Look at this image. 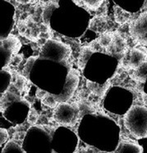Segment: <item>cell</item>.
I'll return each mask as SVG.
<instances>
[{"instance_id": "1", "label": "cell", "mask_w": 147, "mask_h": 153, "mask_svg": "<svg viewBox=\"0 0 147 153\" xmlns=\"http://www.w3.org/2000/svg\"><path fill=\"white\" fill-rule=\"evenodd\" d=\"M124 124L137 138L147 137V107L133 105L124 115Z\"/></svg>"}, {"instance_id": "2", "label": "cell", "mask_w": 147, "mask_h": 153, "mask_svg": "<svg viewBox=\"0 0 147 153\" xmlns=\"http://www.w3.org/2000/svg\"><path fill=\"white\" fill-rule=\"evenodd\" d=\"M79 110L77 104L60 102L55 108L54 113V120L60 124L72 125L77 122Z\"/></svg>"}, {"instance_id": "3", "label": "cell", "mask_w": 147, "mask_h": 153, "mask_svg": "<svg viewBox=\"0 0 147 153\" xmlns=\"http://www.w3.org/2000/svg\"><path fill=\"white\" fill-rule=\"evenodd\" d=\"M129 32L136 43L147 46V11L129 24Z\"/></svg>"}, {"instance_id": "4", "label": "cell", "mask_w": 147, "mask_h": 153, "mask_svg": "<svg viewBox=\"0 0 147 153\" xmlns=\"http://www.w3.org/2000/svg\"><path fill=\"white\" fill-rule=\"evenodd\" d=\"M147 49L146 48H136L134 47L130 50H127L123 56L121 64L122 66L129 69L137 70L146 62Z\"/></svg>"}, {"instance_id": "5", "label": "cell", "mask_w": 147, "mask_h": 153, "mask_svg": "<svg viewBox=\"0 0 147 153\" xmlns=\"http://www.w3.org/2000/svg\"><path fill=\"white\" fill-rule=\"evenodd\" d=\"M69 48L65 44L56 40H49L44 44L40 57L61 62L67 56Z\"/></svg>"}, {"instance_id": "6", "label": "cell", "mask_w": 147, "mask_h": 153, "mask_svg": "<svg viewBox=\"0 0 147 153\" xmlns=\"http://www.w3.org/2000/svg\"><path fill=\"white\" fill-rule=\"evenodd\" d=\"M78 82H79V77L77 75V72L76 70L72 69L67 75V82L65 84L63 93L58 97V100L59 103L66 102V100L70 99L78 86Z\"/></svg>"}, {"instance_id": "7", "label": "cell", "mask_w": 147, "mask_h": 153, "mask_svg": "<svg viewBox=\"0 0 147 153\" xmlns=\"http://www.w3.org/2000/svg\"><path fill=\"white\" fill-rule=\"evenodd\" d=\"M21 47V44L19 39L13 35H10L4 40L3 39L1 40V49L7 51L11 55L12 54L15 55L19 51Z\"/></svg>"}, {"instance_id": "8", "label": "cell", "mask_w": 147, "mask_h": 153, "mask_svg": "<svg viewBox=\"0 0 147 153\" xmlns=\"http://www.w3.org/2000/svg\"><path fill=\"white\" fill-rule=\"evenodd\" d=\"M112 50L114 53L117 55H123L126 53L127 50V40H125L121 34L115 32L113 44H112Z\"/></svg>"}, {"instance_id": "9", "label": "cell", "mask_w": 147, "mask_h": 153, "mask_svg": "<svg viewBox=\"0 0 147 153\" xmlns=\"http://www.w3.org/2000/svg\"><path fill=\"white\" fill-rule=\"evenodd\" d=\"M116 153H142V148L131 140H123L117 146Z\"/></svg>"}, {"instance_id": "10", "label": "cell", "mask_w": 147, "mask_h": 153, "mask_svg": "<svg viewBox=\"0 0 147 153\" xmlns=\"http://www.w3.org/2000/svg\"><path fill=\"white\" fill-rule=\"evenodd\" d=\"M106 18L103 16H95L90 22L89 27L90 30L95 31L97 33L104 34L107 32V23Z\"/></svg>"}, {"instance_id": "11", "label": "cell", "mask_w": 147, "mask_h": 153, "mask_svg": "<svg viewBox=\"0 0 147 153\" xmlns=\"http://www.w3.org/2000/svg\"><path fill=\"white\" fill-rule=\"evenodd\" d=\"M110 87V82L107 81L104 84H99L97 82L86 81V87L90 92L98 97H103Z\"/></svg>"}, {"instance_id": "12", "label": "cell", "mask_w": 147, "mask_h": 153, "mask_svg": "<svg viewBox=\"0 0 147 153\" xmlns=\"http://www.w3.org/2000/svg\"><path fill=\"white\" fill-rule=\"evenodd\" d=\"M114 34L115 32H105L104 34H101L100 36L97 39L96 42L99 44V45L104 49H108L112 45L114 41Z\"/></svg>"}, {"instance_id": "13", "label": "cell", "mask_w": 147, "mask_h": 153, "mask_svg": "<svg viewBox=\"0 0 147 153\" xmlns=\"http://www.w3.org/2000/svg\"><path fill=\"white\" fill-rule=\"evenodd\" d=\"M114 17H115V21L117 23L123 24L129 22L131 18V13L123 9L122 7L115 6V7H114Z\"/></svg>"}, {"instance_id": "14", "label": "cell", "mask_w": 147, "mask_h": 153, "mask_svg": "<svg viewBox=\"0 0 147 153\" xmlns=\"http://www.w3.org/2000/svg\"><path fill=\"white\" fill-rule=\"evenodd\" d=\"M94 52L95 50L90 46H85L82 48L79 59H78V66L80 68H84V67L86 64L90 57Z\"/></svg>"}, {"instance_id": "15", "label": "cell", "mask_w": 147, "mask_h": 153, "mask_svg": "<svg viewBox=\"0 0 147 153\" xmlns=\"http://www.w3.org/2000/svg\"><path fill=\"white\" fill-rule=\"evenodd\" d=\"M42 102L46 106L51 107V108H56L58 105L59 104L58 100V97L49 93H47L46 96L42 99Z\"/></svg>"}, {"instance_id": "16", "label": "cell", "mask_w": 147, "mask_h": 153, "mask_svg": "<svg viewBox=\"0 0 147 153\" xmlns=\"http://www.w3.org/2000/svg\"><path fill=\"white\" fill-rule=\"evenodd\" d=\"M27 77L24 75H20L17 74L16 80L14 82V86L18 91H23L25 88V86L27 84Z\"/></svg>"}, {"instance_id": "17", "label": "cell", "mask_w": 147, "mask_h": 153, "mask_svg": "<svg viewBox=\"0 0 147 153\" xmlns=\"http://www.w3.org/2000/svg\"><path fill=\"white\" fill-rule=\"evenodd\" d=\"M37 59H38V56H33L30 57V58H29V59H27V63L25 64L23 69V75L26 76L27 78L29 76L30 69H31V68L33 67L34 63H35V61Z\"/></svg>"}, {"instance_id": "18", "label": "cell", "mask_w": 147, "mask_h": 153, "mask_svg": "<svg viewBox=\"0 0 147 153\" xmlns=\"http://www.w3.org/2000/svg\"><path fill=\"white\" fill-rule=\"evenodd\" d=\"M38 118H39V115H38L37 111L34 108H31L29 111V114H28V118H27L28 123H30V125H33L37 122Z\"/></svg>"}, {"instance_id": "19", "label": "cell", "mask_w": 147, "mask_h": 153, "mask_svg": "<svg viewBox=\"0 0 147 153\" xmlns=\"http://www.w3.org/2000/svg\"><path fill=\"white\" fill-rule=\"evenodd\" d=\"M83 3L90 10H97L103 4V1H83Z\"/></svg>"}, {"instance_id": "20", "label": "cell", "mask_w": 147, "mask_h": 153, "mask_svg": "<svg viewBox=\"0 0 147 153\" xmlns=\"http://www.w3.org/2000/svg\"><path fill=\"white\" fill-rule=\"evenodd\" d=\"M54 10V8L53 7H50L49 6V7H47L45 9H44V16H43V18L44 20V23L46 24V26L48 27L49 28V16L51 15L52 13V12Z\"/></svg>"}, {"instance_id": "21", "label": "cell", "mask_w": 147, "mask_h": 153, "mask_svg": "<svg viewBox=\"0 0 147 153\" xmlns=\"http://www.w3.org/2000/svg\"><path fill=\"white\" fill-rule=\"evenodd\" d=\"M22 60V56L20 54H15L11 58L10 63L13 66H17Z\"/></svg>"}, {"instance_id": "22", "label": "cell", "mask_w": 147, "mask_h": 153, "mask_svg": "<svg viewBox=\"0 0 147 153\" xmlns=\"http://www.w3.org/2000/svg\"><path fill=\"white\" fill-rule=\"evenodd\" d=\"M8 138V133L6 129L1 128V144L5 143Z\"/></svg>"}, {"instance_id": "23", "label": "cell", "mask_w": 147, "mask_h": 153, "mask_svg": "<svg viewBox=\"0 0 147 153\" xmlns=\"http://www.w3.org/2000/svg\"><path fill=\"white\" fill-rule=\"evenodd\" d=\"M144 103L147 106V96H144Z\"/></svg>"}, {"instance_id": "24", "label": "cell", "mask_w": 147, "mask_h": 153, "mask_svg": "<svg viewBox=\"0 0 147 153\" xmlns=\"http://www.w3.org/2000/svg\"><path fill=\"white\" fill-rule=\"evenodd\" d=\"M146 62H147V60H146Z\"/></svg>"}]
</instances>
